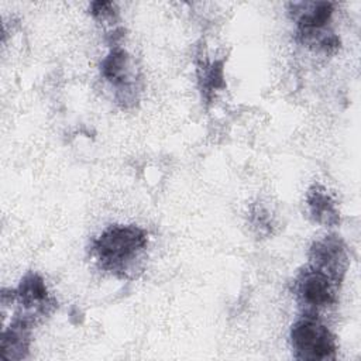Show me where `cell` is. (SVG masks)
<instances>
[{"mask_svg": "<svg viewBox=\"0 0 361 361\" xmlns=\"http://www.w3.org/2000/svg\"><path fill=\"white\" fill-rule=\"evenodd\" d=\"M255 214H257V216H255V220H252L254 227L259 228V233H262L264 228H267V230L269 231V228H271V220H269L268 212L259 207V209L255 212Z\"/></svg>", "mask_w": 361, "mask_h": 361, "instance_id": "obj_11", "label": "cell"}, {"mask_svg": "<svg viewBox=\"0 0 361 361\" xmlns=\"http://www.w3.org/2000/svg\"><path fill=\"white\" fill-rule=\"evenodd\" d=\"M14 299L23 307L20 314L35 322L38 317L49 314L56 303L49 296L44 279L35 274L28 272L20 282L18 288L14 292Z\"/></svg>", "mask_w": 361, "mask_h": 361, "instance_id": "obj_5", "label": "cell"}, {"mask_svg": "<svg viewBox=\"0 0 361 361\" xmlns=\"http://www.w3.org/2000/svg\"><path fill=\"white\" fill-rule=\"evenodd\" d=\"M32 320L17 314L1 333L0 353L3 360H23L27 357L31 343Z\"/></svg>", "mask_w": 361, "mask_h": 361, "instance_id": "obj_6", "label": "cell"}, {"mask_svg": "<svg viewBox=\"0 0 361 361\" xmlns=\"http://www.w3.org/2000/svg\"><path fill=\"white\" fill-rule=\"evenodd\" d=\"M148 234L138 226H110L92 243L100 268L118 278H128L138 268L147 250Z\"/></svg>", "mask_w": 361, "mask_h": 361, "instance_id": "obj_1", "label": "cell"}, {"mask_svg": "<svg viewBox=\"0 0 361 361\" xmlns=\"http://www.w3.org/2000/svg\"><path fill=\"white\" fill-rule=\"evenodd\" d=\"M338 285L324 272L305 267L293 281V293L305 314L317 316L319 312L331 307L337 300Z\"/></svg>", "mask_w": 361, "mask_h": 361, "instance_id": "obj_3", "label": "cell"}, {"mask_svg": "<svg viewBox=\"0 0 361 361\" xmlns=\"http://www.w3.org/2000/svg\"><path fill=\"white\" fill-rule=\"evenodd\" d=\"M128 66L130 59L124 49L113 48L109 55L102 61L100 71L104 79L111 85L118 87L120 93H127V97L131 93V83L128 82Z\"/></svg>", "mask_w": 361, "mask_h": 361, "instance_id": "obj_7", "label": "cell"}, {"mask_svg": "<svg viewBox=\"0 0 361 361\" xmlns=\"http://www.w3.org/2000/svg\"><path fill=\"white\" fill-rule=\"evenodd\" d=\"M309 258L313 268L324 272L337 283H341L350 259L347 247L338 235L330 234L314 241L310 247Z\"/></svg>", "mask_w": 361, "mask_h": 361, "instance_id": "obj_4", "label": "cell"}, {"mask_svg": "<svg viewBox=\"0 0 361 361\" xmlns=\"http://www.w3.org/2000/svg\"><path fill=\"white\" fill-rule=\"evenodd\" d=\"M90 13L97 18V20H107L113 18L116 14V7L114 3L111 1H94L90 4Z\"/></svg>", "mask_w": 361, "mask_h": 361, "instance_id": "obj_10", "label": "cell"}, {"mask_svg": "<svg viewBox=\"0 0 361 361\" xmlns=\"http://www.w3.org/2000/svg\"><path fill=\"white\" fill-rule=\"evenodd\" d=\"M306 202L309 213L316 223L323 226H334L338 223L340 216L336 203L323 188L313 186L307 193Z\"/></svg>", "mask_w": 361, "mask_h": 361, "instance_id": "obj_8", "label": "cell"}, {"mask_svg": "<svg viewBox=\"0 0 361 361\" xmlns=\"http://www.w3.org/2000/svg\"><path fill=\"white\" fill-rule=\"evenodd\" d=\"M202 80V92L207 94L209 92H213L214 89H219L223 85V66L219 62L210 63L207 68H204L203 75L200 76Z\"/></svg>", "mask_w": 361, "mask_h": 361, "instance_id": "obj_9", "label": "cell"}, {"mask_svg": "<svg viewBox=\"0 0 361 361\" xmlns=\"http://www.w3.org/2000/svg\"><path fill=\"white\" fill-rule=\"evenodd\" d=\"M289 337L296 360L324 361L336 357V337L317 316L303 314L292 324Z\"/></svg>", "mask_w": 361, "mask_h": 361, "instance_id": "obj_2", "label": "cell"}]
</instances>
